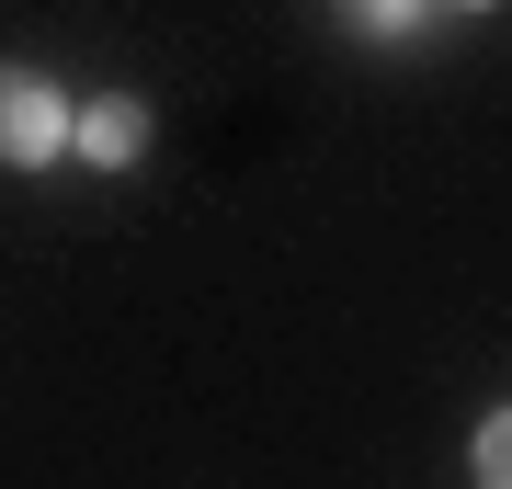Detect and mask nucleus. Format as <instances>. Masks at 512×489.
Returning a JSON list of instances; mask_svg holds the SVG:
<instances>
[{
	"label": "nucleus",
	"instance_id": "f03ea898",
	"mask_svg": "<svg viewBox=\"0 0 512 489\" xmlns=\"http://www.w3.org/2000/svg\"><path fill=\"white\" fill-rule=\"evenodd\" d=\"M69 148L92 171H126L137 148H148V103H126V91H92V114H69Z\"/></svg>",
	"mask_w": 512,
	"mask_h": 489
},
{
	"label": "nucleus",
	"instance_id": "7ed1b4c3",
	"mask_svg": "<svg viewBox=\"0 0 512 489\" xmlns=\"http://www.w3.org/2000/svg\"><path fill=\"white\" fill-rule=\"evenodd\" d=\"M478 489H512V410H490V433H478Z\"/></svg>",
	"mask_w": 512,
	"mask_h": 489
},
{
	"label": "nucleus",
	"instance_id": "f257e3e1",
	"mask_svg": "<svg viewBox=\"0 0 512 489\" xmlns=\"http://www.w3.org/2000/svg\"><path fill=\"white\" fill-rule=\"evenodd\" d=\"M69 148V103H57V80H35V69H0V160H57Z\"/></svg>",
	"mask_w": 512,
	"mask_h": 489
},
{
	"label": "nucleus",
	"instance_id": "20e7f679",
	"mask_svg": "<svg viewBox=\"0 0 512 489\" xmlns=\"http://www.w3.org/2000/svg\"><path fill=\"white\" fill-rule=\"evenodd\" d=\"M410 12H421V0H365V23H376V35H399Z\"/></svg>",
	"mask_w": 512,
	"mask_h": 489
},
{
	"label": "nucleus",
	"instance_id": "39448f33",
	"mask_svg": "<svg viewBox=\"0 0 512 489\" xmlns=\"http://www.w3.org/2000/svg\"><path fill=\"white\" fill-rule=\"evenodd\" d=\"M467 12H478V0H467Z\"/></svg>",
	"mask_w": 512,
	"mask_h": 489
}]
</instances>
